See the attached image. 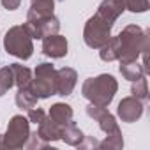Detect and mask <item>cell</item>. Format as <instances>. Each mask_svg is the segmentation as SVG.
Masks as SVG:
<instances>
[{"mask_svg": "<svg viewBox=\"0 0 150 150\" xmlns=\"http://www.w3.org/2000/svg\"><path fill=\"white\" fill-rule=\"evenodd\" d=\"M118 48V62H134L143 51L150 50L148 34L138 25H127L118 35H115Z\"/></svg>", "mask_w": 150, "mask_h": 150, "instance_id": "obj_1", "label": "cell"}, {"mask_svg": "<svg viewBox=\"0 0 150 150\" xmlns=\"http://www.w3.org/2000/svg\"><path fill=\"white\" fill-rule=\"evenodd\" d=\"M118 90V83L111 74H99L96 78H88L81 85V94L92 104L108 108Z\"/></svg>", "mask_w": 150, "mask_h": 150, "instance_id": "obj_2", "label": "cell"}, {"mask_svg": "<svg viewBox=\"0 0 150 150\" xmlns=\"http://www.w3.org/2000/svg\"><path fill=\"white\" fill-rule=\"evenodd\" d=\"M4 48L9 55L21 58V60H28L34 53V42L32 37L28 34V30L25 28V25H16L11 27L6 35H4Z\"/></svg>", "mask_w": 150, "mask_h": 150, "instance_id": "obj_3", "label": "cell"}, {"mask_svg": "<svg viewBox=\"0 0 150 150\" xmlns=\"http://www.w3.org/2000/svg\"><path fill=\"white\" fill-rule=\"evenodd\" d=\"M37 99H48L57 96V69L50 62H42L35 67V78L28 87Z\"/></svg>", "mask_w": 150, "mask_h": 150, "instance_id": "obj_4", "label": "cell"}, {"mask_svg": "<svg viewBox=\"0 0 150 150\" xmlns=\"http://www.w3.org/2000/svg\"><path fill=\"white\" fill-rule=\"evenodd\" d=\"M113 25L115 23L104 20L103 16H99L96 13L85 23V28H83V41H85V44L88 48H92V50H99L101 46H104L110 41V37H111Z\"/></svg>", "mask_w": 150, "mask_h": 150, "instance_id": "obj_5", "label": "cell"}, {"mask_svg": "<svg viewBox=\"0 0 150 150\" xmlns=\"http://www.w3.org/2000/svg\"><path fill=\"white\" fill-rule=\"evenodd\" d=\"M30 138V120L23 115H14L9 120L7 131L2 136V146L9 150H18L27 145Z\"/></svg>", "mask_w": 150, "mask_h": 150, "instance_id": "obj_6", "label": "cell"}, {"mask_svg": "<svg viewBox=\"0 0 150 150\" xmlns=\"http://www.w3.org/2000/svg\"><path fill=\"white\" fill-rule=\"evenodd\" d=\"M25 28L28 30L32 39H44L46 35L58 34L60 30V21L55 14L50 16H41V18H28L25 23Z\"/></svg>", "mask_w": 150, "mask_h": 150, "instance_id": "obj_7", "label": "cell"}, {"mask_svg": "<svg viewBox=\"0 0 150 150\" xmlns=\"http://www.w3.org/2000/svg\"><path fill=\"white\" fill-rule=\"evenodd\" d=\"M117 115L122 122H127V124H132L136 120L141 118L143 115V101L136 99V97H124L120 103H118V108H117Z\"/></svg>", "mask_w": 150, "mask_h": 150, "instance_id": "obj_8", "label": "cell"}, {"mask_svg": "<svg viewBox=\"0 0 150 150\" xmlns=\"http://www.w3.org/2000/svg\"><path fill=\"white\" fill-rule=\"evenodd\" d=\"M87 115L90 118H94L97 124H99V129L106 134H111V132H117L120 131L118 129V124L115 120V117L106 110V108H101V106H96V104H88L87 106Z\"/></svg>", "mask_w": 150, "mask_h": 150, "instance_id": "obj_9", "label": "cell"}, {"mask_svg": "<svg viewBox=\"0 0 150 150\" xmlns=\"http://www.w3.org/2000/svg\"><path fill=\"white\" fill-rule=\"evenodd\" d=\"M67 39L58 34L46 35L42 39V53L51 58H64L67 55Z\"/></svg>", "mask_w": 150, "mask_h": 150, "instance_id": "obj_10", "label": "cell"}, {"mask_svg": "<svg viewBox=\"0 0 150 150\" xmlns=\"http://www.w3.org/2000/svg\"><path fill=\"white\" fill-rule=\"evenodd\" d=\"M78 81V74L71 67L57 69V96H71Z\"/></svg>", "mask_w": 150, "mask_h": 150, "instance_id": "obj_11", "label": "cell"}, {"mask_svg": "<svg viewBox=\"0 0 150 150\" xmlns=\"http://www.w3.org/2000/svg\"><path fill=\"white\" fill-rule=\"evenodd\" d=\"M37 136L48 143L51 141H58L62 138V125H58L57 122H53L50 117H44L39 124H37Z\"/></svg>", "mask_w": 150, "mask_h": 150, "instance_id": "obj_12", "label": "cell"}, {"mask_svg": "<svg viewBox=\"0 0 150 150\" xmlns=\"http://www.w3.org/2000/svg\"><path fill=\"white\" fill-rule=\"evenodd\" d=\"M124 11H125V2L124 0H103L101 6L97 7V14L103 16L104 20L111 21V23H115L122 16Z\"/></svg>", "mask_w": 150, "mask_h": 150, "instance_id": "obj_13", "label": "cell"}, {"mask_svg": "<svg viewBox=\"0 0 150 150\" xmlns=\"http://www.w3.org/2000/svg\"><path fill=\"white\" fill-rule=\"evenodd\" d=\"M53 122H57L58 125H67L72 122V108L65 103H57L50 108V115H48Z\"/></svg>", "mask_w": 150, "mask_h": 150, "instance_id": "obj_14", "label": "cell"}, {"mask_svg": "<svg viewBox=\"0 0 150 150\" xmlns=\"http://www.w3.org/2000/svg\"><path fill=\"white\" fill-rule=\"evenodd\" d=\"M55 2L57 0H32V6H30V9L27 13V20L28 18H41V16L53 14Z\"/></svg>", "mask_w": 150, "mask_h": 150, "instance_id": "obj_15", "label": "cell"}, {"mask_svg": "<svg viewBox=\"0 0 150 150\" xmlns=\"http://www.w3.org/2000/svg\"><path fill=\"white\" fill-rule=\"evenodd\" d=\"M11 72H13V81L18 88H23V87H30V81H32V71L21 64H11L9 65Z\"/></svg>", "mask_w": 150, "mask_h": 150, "instance_id": "obj_16", "label": "cell"}, {"mask_svg": "<svg viewBox=\"0 0 150 150\" xmlns=\"http://www.w3.org/2000/svg\"><path fill=\"white\" fill-rule=\"evenodd\" d=\"M83 138H85V134L81 132V129L74 122H71V124H67V125L62 127V138L60 139L65 141L71 146H80L81 141H83Z\"/></svg>", "mask_w": 150, "mask_h": 150, "instance_id": "obj_17", "label": "cell"}, {"mask_svg": "<svg viewBox=\"0 0 150 150\" xmlns=\"http://www.w3.org/2000/svg\"><path fill=\"white\" fill-rule=\"evenodd\" d=\"M120 72H122V76L129 81H134L141 76H145V69L141 64H138V60L134 62H120Z\"/></svg>", "mask_w": 150, "mask_h": 150, "instance_id": "obj_18", "label": "cell"}, {"mask_svg": "<svg viewBox=\"0 0 150 150\" xmlns=\"http://www.w3.org/2000/svg\"><path fill=\"white\" fill-rule=\"evenodd\" d=\"M16 106L20 110H30L34 106H37V97L34 96V92L28 88V87H23V88H18V94H16Z\"/></svg>", "mask_w": 150, "mask_h": 150, "instance_id": "obj_19", "label": "cell"}, {"mask_svg": "<svg viewBox=\"0 0 150 150\" xmlns=\"http://www.w3.org/2000/svg\"><path fill=\"white\" fill-rule=\"evenodd\" d=\"M124 146V136H122V131H117V132H111V134H106V138L103 141H99V148L103 150H120Z\"/></svg>", "mask_w": 150, "mask_h": 150, "instance_id": "obj_20", "label": "cell"}, {"mask_svg": "<svg viewBox=\"0 0 150 150\" xmlns=\"http://www.w3.org/2000/svg\"><path fill=\"white\" fill-rule=\"evenodd\" d=\"M131 94H132V97H136V99H139V101H146V99H148V85H146L145 76H141V78H138V80L132 81V85H131Z\"/></svg>", "mask_w": 150, "mask_h": 150, "instance_id": "obj_21", "label": "cell"}, {"mask_svg": "<svg viewBox=\"0 0 150 150\" xmlns=\"http://www.w3.org/2000/svg\"><path fill=\"white\" fill-rule=\"evenodd\" d=\"M13 85H14V81H13V72H11L9 65L0 67V97L6 96Z\"/></svg>", "mask_w": 150, "mask_h": 150, "instance_id": "obj_22", "label": "cell"}, {"mask_svg": "<svg viewBox=\"0 0 150 150\" xmlns=\"http://www.w3.org/2000/svg\"><path fill=\"white\" fill-rule=\"evenodd\" d=\"M124 2H125V9H129L131 13L148 11V0H124Z\"/></svg>", "mask_w": 150, "mask_h": 150, "instance_id": "obj_23", "label": "cell"}, {"mask_svg": "<svg viewBox=\"0 0 150 150\" xmlns=\"http://www.w3.org/2000/svg\"><path fill=\"white\" fill-rule=\"evenodd\" d=\"M50 143L48 141H44V139H41L39 136H37V132H30V138H28V141H27V148H46Z\"/></svg>", "mask_w": 150, "mask_h": 150, "instance_id": "obj_24", "label": "cell"}, {"mask_svg": "<svg viewBox=\"0 0 150 150\" xmlns=\"http://www.w3.org/2000/svg\"><path fill=\"white\" fill-rule=\"evenodd\" d=\"M27 111H28L27 118H28L32 124H35V125H37V124H39V122H41V120L46 117L44 110H41V108H35V106H34V108H30V110H27Z\"/></svg>", "mask_w": 150, "mask_h": 150, "instance_id": "obj_25", "label": "cell"}, {"mask_svg": "<svg viewBox=\"0 0 150 150\" xmlns=\"http://www.w3.org/2000/svg\"><path fill=\"white\" fill-rule=\"evenodd\" d=\"M80 148H99V141L94 138V136H85L83 138V141H81V145H80Z\"/></svg>", "mask_w": 150, "mask_h": 150, "instance_id": "obj_26", "label": "cell"}, {"mask_svg": "<svg viewBox=\"0 0 150 150\" xmlns=\"http://www.w3.org/2000/svg\"><path fill=\"white\" fill-rule=\"evenodd\" d=\"M0 2H2V6H4L7 11H14V9L20 7L21 0H0Z\"/></svg>", "mask_w": 150, "mask_h": 150, "instance_id": "obj_27", "label": "cell"}, {"mask_svg": "<svg viewBox=\"0 0 150 150\" xmlns=\"http://www.w3.org/2000/svg\"><path fill=\"white\" fill-rule=\"evenodd\" d=\"M0 148H4V146H2V136H0Z\"/></svg>", "mask_w": 150, "mask_h": 150, "instance_id": "obj_28", "label": "cell"}, {"mask_svg": "<svg viewBox=\"0 0 150 150\" xmlns=\"http://www.w3.org/2000/svg\"><path fill=\"white\" fill-rule=\"evenodd\" d=\"M57 2H60V0H57Z\"/></svg>", "mask_w": 150, "mask_h": 150, "instance_id": "obj_29", "label": "cell"}]
</instances>
